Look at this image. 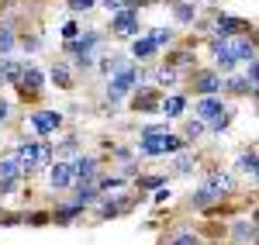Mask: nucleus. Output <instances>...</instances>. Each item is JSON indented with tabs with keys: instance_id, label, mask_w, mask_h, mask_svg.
I'll list each match as a JSON object with an SVG mask.
<instances>
[{
	"instance_id": "obj_1",
	"label": "nucleus",
	"mask_w": 259,
	"mask_h": 245,
	"mask_svg": "<svg viewBox=\"0 0 259 245\" xmlns=\"http://www.w3.org/2000/svg\"><path fill=\"white\" fill-rule=\"evenodd\" d=\"M14 156L21 159L24 166V176H31V173H41V169H49L52 159H56V149L49 138H28V142H21L14 149Z\"/></svg>"
},
{
	"instance_id": "obj_2",
	"label": "nucleus",
	"mask_w": 259,
	"mask_h": 245,
	"mask_svg": "<svg viewBox=\"0 0 259 245\" xmlns=\"http://www.w3.org/2000/svg\"><path fill=\"white\" fill-rule=\"evenodd\" d=\"M100 45H104V35H100L97 28H87L80 38L62 41V52L73 56V62H76L80 69H90V66H97V48Z\"/></svg>"
},
{
	"instance_id": "obj_3",
	"label": "nucleus",
	"mask_w": 259,
	"mask_h": 245,
	"mask_svg": "<svg viewBox=\"0 0 259 245\" xmlns=\"http://www.w3.org/2000/svg\"><path fill=\"white\" fill-rule=\"evenodd\" d=\"M183 149H190V145L183 142V135H173V131H166V135H139L135 156L156 159V156H177V152H183Z\"/></svg>"
},
{
	"instance_id": "obj_4",
	"label": "nucleus",
	"mask_w": 259,
	"mask_h": 245,
	"mask_svg": "<svg viewBox=\"0 0 259 245\" xmlns=\"http://www.w3.org/2000/svg\"><path fill=\"white\" fill-rule=\"evenodd\" d=\"M145 80V73H142V66L139 62H128L121 73H114V76H107V90H104V97H107V104L114 107L118 101H124L139 83Z\"/></svg>"
},
{
	"instance_id": "obj_5",
	"label": "nucleus",
	"mask_w": 259,
	"mask_h": 245,
	"mask_svg": "<svg viewBox=\"0 0 259 245\" xmlns=\"http://www.w3.org/2000/svg\"><path fill=\"white\" fill-rule=\"evenodd\" d=\"M132 111L135 114H159L162 111V90L152 83H139L132 90Z\"/></svg>"
},
{
	"instance_id": "obj_6",
	"label": "nucleus",
	"mask_w": 259,
	"mask_h": 245,
	"mask_svg": "<svg viewBox=\"0 0 259 245\" xmlns=\"http://www.w3.org/2000/svg\"><path fill=\"white\" fill-rule=\"evenodd\" d=\"M187 80H190V90H194V97H214L221 93V73L211 66V69H194V73H187Z\"/></svg>"
},
{
	"instance_id": "obj_7",
	"label": "nucleus",
	"mask_w": 259,
	"mask_h": 245,
	"mask_svg": "<svg viewBox=\"0 0 259 245\" xmlns=\"http://www.w3.org/2000/svg\"><path fill=\"white\" fill-rule=\"evenodd\" d=\"M28 124H31V131H35L38 138H49V135H56L62 128V114L41 107V111H31V114H28Z\"/></svg>"
},
{
	"instance_id": "obj_8",
	"label": "nucleus",
	"mask_w": 259,
	"mask_h": 245,
	"mask_svg": "<svg viewBox=\"0 0 259 245\" xmlns=\"http://www.w3.org/2000/svg\"><path fill=\"white\" fill-rule=\"evenodd\" d=\"M111 31L118 35V38H139V11H132V7H121L118 14H111Z\"/></svg>"
},
{
	"instance_id": "obj_9",
	"label": "nucleus",
	"mask_w": 259,
	"mask_h": 245,
	"mask_svg": "<svg viewBox=\"0 0 259 245\" xmlns=\"http://www.w3.org/2000/svg\"><path fill=\"white\" fill-rule=\"evenodd\" d=\"M18 90H21V97L24 101H38L41 97V90H45V73H41L38 66H24V73H21V83H18Z\"/></svg>"
},
{
	"instance_id": "obj_10",
	"label": "nucleus",
	"mask_w": 259,
	"mask_h": 245,
	"mask_svg": "<svg viewBox=\"0 0 259 245\" xmlns=\"http://www.w3.org/2000/svg\"><path fill=\"white\" fill-rule=\"evenodd\" d=\"M100 180V159L97 156H76L73 159V186L76 183H97Z\"/></svg>"
},
{
	"instance_id": "obj_11",
	"label": "nucleus",
	"mask_w": 259,
	"mask_h": 245,
	"mask_svg": "<svg viewBox=\"0 0 259 245\" xmlns=\"http://www.w3.org/2000/svg\"><path fill=\"white\" fill-rule=\"evenodd\" d=\"M49 173V186L62 193V190H69L73 186V159H52V166L45 169Z\"/></svg>"
},
{
	"instance_id": "obj_12",
	"label": "nucleus",
	"mask_w": 259,
	"mask_h": 245,
	"mask_svg": "<svg viewBox=\"0 0 259 245\" xmlns=\"http://www.w3.org/2000/svg\"><path fill=\"white\" fill-rule=\"evenodd\" d=\"M225 111H228V104H225V97H221V93H214V97H197V101H194V114H197L204 124L218 121Z\"/></svg>"
},
{
	"instance_id": "obj_13",
	"label": "nucleus",
	"mask_w": 259,
	"mask_h": 245,
	"mask_svg": "<svg viewBox=\"0 0 259 245\" xmlns=\"http://www.w3.org/2000/svg\"><path fill=\"white\" fill-rule=\"evenodd\" d=\"M211 31H214V38H235V35H249V31H252V24H249V21H242V18H232V14H218Z\"/></svg>"
},
{
	"instance_id": "obj_14",
	"label": "nucleus",
	"mask_w": 259,
	"mask_h": 245,
	"mask_svg": "<svg viewBox=\"0 0 259 245\" xmlns=\"http://www.w3.org/2000/svg\"><path fill=\"white\" fill-rule=\"evenodd\" d=\"M204 186H211L214 193H221V197L228 201V197L235 193V176H232V173H221V169H207V173H204Z\"/></svg>"
},
{
	"instance_id": "obj_15",
	"label": "nucleus",
	"mask_w": 259,
	"mask_h": 245,
	"mask_svg": "<svg viewBox=\"0 0 259 245\" xmlns=\"http://www.w3.org/2000/svg\"><path fill=\"white\" fill-rule=\"evenodd\" d=\"M228 235H232V245H252L259 238L256 221H245V218H235V221L228 225Z\"/></svg>"
},
{
	"instance_id": "obj_16",
	"label": "nucleus",
	"mask_w": 259,
	"mask_h": 245,
	"mask_svg": "<svg viewBox=\"0 0 259 245\" xmlns=\"http://www.w3.org/2000/svg\"><path fill=\"white\" fill-rule=\"evenodd\" d=\"M162 66H169V69H177V73H194L197 69V56L190 52V48H177V52H169Z\"/></svg>"
},
{
	"instance_id": "obj_17",
	"label": "nucleus",
	"mask_w": 259,
	"mask_h": 245,
	"mask_svg": "<svg viewBox=\"0 0 259 245\" xmlns=\"http://www.w3.org/2000/svg\"><path fill=\"white\" fill-rule=\"evenodd\" d=\"M128 56H132V62H139V66H142V62H152L156 56H159V45L145 35V38H135V41H132V52H128Z\"/></svg>"
},
{
	"instance_id": "obj_18",
	"label": "nucleus",
	"mask_w": 259,
	"mask_h": 245,
	"mask_svg": "<svg viewBox=\"0 0 259 245\" xmlns=\"http://www.w3.org/2000/svg\"><path fill=\"white\" fill-rule=\"evenodd\" d=\"M221 201H225L221 193H214L211 186H204V183H200V186H197V193H190V201H187V204L194 207V211H211V207H218Z\"/></svg>"
},
{
	"instance_id": "obj_19",
	"label": "nucleus",
	"mask_w": 259,
	"mask_h": 245,
	"mask_svg": "<svg viewBox=\"0 0 259 245\" xmlns=\"http://www.w3.org/2000/svg\"><path fill=\"white\" fill-rule=\"evenodd\" d=\"M235 169H239L242 176H252V180H259V152H256V149H245V152H239V156H235Z\"/></svg>"
},
{
	"instance_id": "obj_20",
	"label": "nucleus",
	"mask_w": 259,
	"mask_h": 245,
	"mask_svg": "<svg viewBox=\"0 0 259 245\" xmlns=\"http://www.w3.org/2000/svg\"><path fill=\"white\" fill-rule=\"evenodd\" d=\"M49 80L56 90H73V69H69V62H52V69H49Z\"/></svg>"
},
{
	"instance_id": "obj_21",
	"label": "nucleus",
	"mask_w": 259,
	"mask_h": 245,
	"mask_svg": "<svg viewBox=\"0 0 259 245\" xmlns=\"http://www.w3.org/2000/svg\"><path fill=\"white\" fill-rule=\"evenodd\" d=\"M187 93H166L162 97V111L159 114H166L169 121H177V118H183V111H187Z\"/></svg>"
},
{
	"instance_id": "obj_22",
	"label": "nucleus",
	"mask_w": 259,
	"mask_h": 245,
	"mask_svg": "<svg viewBox=\"0 0 259 245\" xmlns=\"http://www.w3.org/2000/svg\"><path fill=\"white\" fill-rule=\"evenodd\" d=\"M128 62H132V56H124V52H111V56H100V59H97V69L104 73V76H114V73H121Z\"/></svg>"
},
{
	"instance_id": "obj_23",
	"label": "nucleus",
	"mask_w": 259,
	"mask_h": 245,
	"mask_svg": "<svg viewBox=\"0 0 259 245\" xmlns=\"http://www.w3.org/2000/svg\"><path fill=\"white\" fill-rule=\"evenodd\" d=\"M221 93H232V97H249V93H252V83L245 80V76H239V73H228V76H225V83H221Z\"/></svg>"
},
{
	"instance_id": "obj_24",
	"label": "nucleus",
	"mask_w": 259,
	"mask_h": 245,
	"mask_svg": "<svg viewBox=\"0 0 259 245\" xmlns=\"http://www.w3.org/2000/svg\"><path fill=\"white\" fill-rule=\"evenodd\" d=\"M197 169V152L194 149H183L173 156V176H190Z\"/></svg>"
},
{
	"instance_id": "obj_25",
	"label": "nucleus",
	"mask_w": 259,
	"mask_h": 245,
	"mask_svg": "<svg viewBox=\"0 0 259 245\" xmlns=\"http://www.w3.org/2000/svg\"><path fill=\"white\" fill-rule=\"evenodd\" d=\"M21 73H24V62L11 59V56H4V59H0V83L18 86V83H21Z\"/></svg>"
},
{
	"instance_id": "obj_26",
	"label": "nucleus",
	"mask_w": 259,
	"mask_h": 245,
	"mask_svg": "<svg viewBox=\"0 0 259 245\" xmlns=\"http://www.w3.org/2000/svg\"><path fill=\"white\" fill-rule=\"evenodd\" d=\"M104 197L97 190V183H76V190H73V204H80V207H94Z\"/></svg>"
},
{
	"instance_id": "obj_27",
	"label": "nucleus",
	"mask_w": 259,
	"mask_h": 245,
	"mask_svg": "<svg viewBox=\"0 0 259 245\" xmlns=\"http://www.w3.org/2000/svg\"><path fill=\"white\" fill-rule=\"evenodd\" d=\"M0 180H24V166H21V159L14 152L0 156Z\"/></svg>"
},
{
	"instance_id": "obj_28",
	"label": "nucleus",
	"mask_w": 259,
	"mask_h": 245,
	"mask_svg": "<svg viewBox=\"0 0 259 245\" xmlns=\"http://www.w3.org/2000/svg\"><path fill=\"white\" fill-rule=\"evenodd\" d=\"M162 245H204V238H200L194 228H177V231H169L162 238Z\"/></svg>"
},
{
	"instance_id": "obj_29",
	"label": "nucleus",
	"mask_w": 259,
	"mask_h": 245,
	"mask_svg": "<svg viewBox=\"0 0 259 245\" xmlns=\"http://www.w3.org/2000/svg\"><path fill=\"white\" fill-rule=\"evenodd\" d=\"M83 211H87V207H80V204L69 201V204H62V207L52 211V225H73L76 218H83Z\"/></svg>"
},
{
	"instance_id": "obj_30",
	"label": "nucleus",
	"mask_w": 259,
	"mask_h": 245,
	"mask_svg": "<svg viewBox=\"0 0 259 245\" xmlns=\"http://www.w3.org/2000/svg\"><path fill=\"white\" fill-rule=\"evenodd\" d=\"M180 135H183V142H187V145H194V142H200V138L207 135V124L200 121V118H187L183 128H180Z\"/></svg>"
},
{
	"instance_id": "obj_31",
	"label": "nucleus",
	"mask_w": 259,
	"mask_h": 245,
	"mask_svg": "<svg viewBox=\"0 0 259 245\" xmlns=\"http://www.w3.org/2000/svg\"><path fill=\"white\" fill-rule=\"evenodd\" d=\"M173 18L180 24H194L197 21V4L194 0H173Z\"/></svg>"
},
{
	"instance_id": "obj_32",
	"label": "nucleus",
	"mask_w": 259,
	"mask_h": 245,
	"mask_svg": "<svg viewBox=\"0 0 259 245\" xmlns=\"http://www.w3.org/2000/svg\"><path fill=\"white\" fill-rule=\"evenodd\" d=\"M80 152H83V142L76 135H69V138H62V142L56 145V159H76Z\"/></svg>"
},
{
	"instance_id": "obj_33",
	"label": "nucleus",
	"mask_w": 259,
	"mask_h": 245,
	"mask_svg": "<svg viewBox=\"0 0 259 245\" xmlns=\"http://www.w3.org/2000/svg\"><path fill=\"white\" fill-rule=\"evenodd\" d=\"M14 45H18L14 28H11V24H0V59H4V56H11V52H14Z\"/></svg>"
},
{
	"instance_id": "obj_34",
	"label": "nucleus",
	"mask_w": 259,
	"mask_h": 245,
	"mask_svg": "<svg viewBox=\"0 0 259 245\" xmlns=\"http://www.w3.org/2000/svg\"><path fill=\"white\" fill-rule=\"evenodd\" d=\"M159 186H169V180H166V176H135V190H139V193L159 190Z\"/></svg>"
},
{
	"instance_id": "obj_35",
	"label": "nucleus",
	"mask_w": 259,
	"mask_h": 245,
	"mask_svg": "<svg viewBox=\"0 0 259 245\" xmlns=\"http://www.w3.org/2000/svg\"><path fill=\"white\" fill-rule=\"evenodd\" d=\"M124 186H128V180H124V176H104V173H100V180H97V190H100V193L124 190Z\"/></svg>"
},
{
	"instance_id": "obj_36",
	"label": "nucleus",
	"mask_w": 259,
	"mask_h": 245,
	"mask_svg": "<svg viewBox=\"0 0 259 245\" xmlns=\"http://www.w3.org/2000/svg\"><path fill=\"white\" fill-rule=\"evenodd\" d=\"M24 225H31V228H41V225H52V211H28L24 218H21Z\"/></svg>"
},
{
	"instance_id": "obj_37",
	"label": "nucleus",
	"mask_w": 259,
	"mask_h": 245,
	"mask_svg": "<svg viewBox=\"0 0 259 245\" xmlns=\"http://www.w3.org/2000/svg\"><path fill=\"white\" fill-rule=\"evenodd\" d=\"M149 38L162 48V45H169V41H173V31H169V28H152V31H149Z\"/></svg>"
},
{
	"instance_id": "obj_38",
	"label": "nucleus",
	"mask_w": 259,
	"mask_h": 245,
	"mask_svg": "<svg viewBox=\"0 0 259 245\" xmlns=\"http://www.w3.org/2000/svg\"><path fill=\"white\" fill-rule=\"evenodd\" d=\"M166 131H169V118H166V121H152V124H145L139 135H166Z\"/></svg>"
},
{
	"instance_id": "obj_39",
	"label": "nucleus",
	"mask_w": 259,
	"mask_h": 245,
	"mask_svg": "<svg viewBox=\"0 0 259 245\" xmlns=\"http://www.w3.org/2000/svg\"><path fill=\"white\" fill-rule=\"evenodd\" d=\"M80 35H83V28L76 21H66L62 24V41H73V38H80Z\"/></svg>"
},
{
	"instance_id": "obj_40",
	"label": "nucleus",
	"mask_w": 259,
	"mask_h": 245,
	"mask_svg": "<svg viewBox=\"0 0 259 245\" xmlns=\"http://www.w3.org/2000/svg\"><path fill=\"white\" fill-rule=\"evenodd\" d=\"M114 159H118L121 166H124V163H135V149H128V145H114Z\"/></svg>"
},
{
	"instance_id": "obj_41",
	"label": "nucleus",
	"mask_w": 259,
	"mask_h": 245,
	"mask_svg": "<svg viewBox=\"0 0 259 245\" xmlns=\"http://www.w3.org/2000/svg\"><path fill=\"white\" fill-rule=\"evenodd\" d=\"M242 76H245V80L252 83V86L259 83V56H256V59H249V62H245V73H242Z\"/></svg>"
},
{
	"instance_id": "obj_42",
	"label": "nucleus",
	"mask_w": 259,
	"mask_h": 245,
	"mask_svg": "<svg viewBox=\"0 0 259 245\" xmlns=\"http://www.w3.org/2000/svg\"><path fill=\"white\" fill-rule=\"evenodd\" d=\"M18 186H21V180H0V201H7Z\"/></svg>"
},
{
	"instance_id": "obj_43",
	"label": "nucleus",
	"mask_w": 259,
	"mask_h": 245,
	"mask_svg": "<svg viewBox=\"0 0 259 245\" xmlns=\"http://www.w3.org/2000/svg\"><path fill=\"white\" fill-rule=\"evenodd\" d=\"M94 4H97V0H69V11H76V14H80V11H90Z\"/></svg>"
},
{
	"instance_id": "obj_44",
	"label": "nucleus",
	"mask_w": 259,
	"mask_h": 245,
	"mask_svg": "<svg viewBox=\"0 0 259 245\" xmlns=\"http://www.w3.org/2000/svg\"><path fill=\"white\" fill-rule=\"evenodd\" d=\"M21 45H24V48H28V52H38L41 38H38V35H24V41H21Z\"/></svg>"
},
{
	"instance_id": "obj_45",
	"label": "nucleus",
	"mask_w": 259,
	"mask_h": 245,
	"mask_svg": "<svg viewBox=\"0 0 259 245\" xmlns=\"http://www.w3.org/2000/svg\"><path fill=\"white\" fill-rule=\"evenodd\" d=\"M7 118H11V101H7V97L0 93V124L7 121Z\"/></svg>"
},
{
	"instance_id": "obj_46",
	"label": "nucleus",
	"mask_w": 259,
	"mask_h": 245,
	"mask_svg": "<svg viewBox=\"0 0 259 245\" xmlns=\"http://www.w3.org/2000/svg\"><path fill=\"white\" fill-rule=\"evenodd\" d=\"M100 4H104V11H107V14H118L121 7H124L121 0H100Z\"/></svg>"
},
{
	"instance_id": "obj_47",
	"label": "nucleus",
	"mask_w": 259,
	"mask_h": 245,
	"mask_svg": "<svg viewBox=\"0 0 259 245\" xmlns=\"http://www.w3.org/2000/svg\"><path fill=\"white\" fill-rule=\"evenodd\" d=\"M152 201H156V204L169 201V186H159V190H152Z\"/></svg>"
},
{
	"instance_id": "obj_48",
	"label": "nucleus",
	"mask_w": 259,
	"mask_h": 245,
	"mask_svg": "<svg viewBox=\"0 0 259 245\" xmlns=\"http://www.w3.org/2000/svg\"><path fill=\"white\" fill-rule=\"evenodd\" d=\"M249 38H252V45H256V52H259V28H252V31H249Z\"/></svg>"
},
{
	"instance_id": "obj_49",
	"label": "nucleus",
	"mask_w": 259,
	"mask_h": 245,
	"mask_svg": "<svg viewBox=\"0 0 259 245\" xmlns=\"http://www.w3.org/2000/svg\"><path fill=\"white\" fill-rule=\"evenodd\" d=\"M252 221H256V231H259V207H256V214H252Z\"/></svg>"
},
{
	"instance_id": "obj_50",
	"label": "nucleus",
	"mask_w": 259,
	"mask_h": 245,
	"mask_svg": "<svg viewBox=\"0 0 259 245\" xmlns=\"http://www.w3.org/2000/svg\"><path fill=\"white\" fill-rule=\"evenodd\" d=\"M204 245H225V242H204Z\"/></svg>"
},
{
	"instance_id": "obj_51",
	"label": "nucleus",
	"mask_w": 259,
	"mask_h": 245,
	"mask_svg": "<svg viewBox=\"0 0 259 245\" xmlns=\"http://www.w3.org/2000/svg\"><path fill=\"white\" fill-rule=\"evenodd\" d=\"M256 118H259V104H256Z\"/></svg>"
},
{
	"instance_id": "obj_52",
	"label": "nucleus",
	"mask_w": 259,
	"mask_h": 245,
	"mask_svg": "<svg viewBox=\"0 0 259 245\" xmlns=\"http://www.w3.org/2000/svg\"><path fill=\"white\" fill-rule=\"evenodd\" d=\"M194 4H197V0H194Z\"/></svg>"
}]
</instances>
